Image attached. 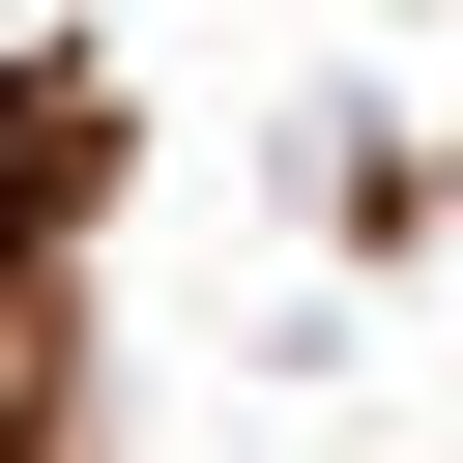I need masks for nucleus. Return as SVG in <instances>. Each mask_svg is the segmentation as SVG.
<instances>
[{"label":"nucleus","instance_id":"1","mask_svg":"<svg viewBox=\"0 0 463 463\" xmlns=\"http://www.w3.org/2000/svg\"><path fill=\"white\" fill-rule=\"evenodd\" d=\"M0 260H29V203H0Z\"/></svg>","mask_w":463,"mask_h":463}]
</instances>
